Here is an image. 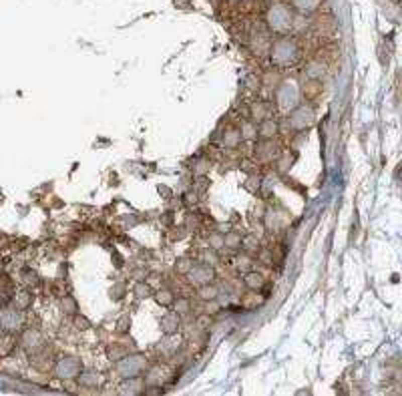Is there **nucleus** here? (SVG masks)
Returning a JSON list of instances; mask_svg holds the SVG:
<instances>
[{
  "instance_id": "15",
  "label": "nucleus",
  "mask_w": 402,
  "mask_h": 396,
  "mask_svg": "<svg viewBox=\"0 0 402 396\" xmlns=\"http://www.w3.org/2000/svg\"><path fill=\"white\" fill-rule=\"evenodd\" d=\"M221 143H223V147H227V149H235V147L241 143L239 129H227V131L223 133V137H221Z\"/></svg>"
},
{
  "instance_id": "27",
  "label": "nucleus",
  "mask_w": 402,
  "mask_h": 396,
  "mask_svg": "<svg viewBox=\"0 0 402 396\" xmlns=\"http://www.w3.org/2000/svg\"><path fill=\"white\" fill-rule=\"evenodd\" d=\"M191 265H193V261H189L187 257H181V259L175 263V269H177L179 273H183V275H185V273H187V269H189Z\"/></svg>"
},
{
  "instance_id": "30",
  "label": "nucleus",
  "mask_w": 402,
  "mask_h": 396,
  "mask_svg": "<svg viewBox=\"0 0 402 396\" xmlns=\"http://www.w3.org/2000/svg\"><path fill=\"white\" fill-rule=\"evenodd\" d=\"M205 169H209V163H207V161H199V165H197L195 173H197V175H201V173H205Z\"/></svg>"
},
{
  "instance_id": "11",
  "label": "nucleus",
  "mask_w": 402,
  "mask_h": 396,
  "mask_svg": "<svg viewBox=\"0 0 402 396\" xmlns=\"http://www.w3.org/2000/svg\"><path fill=\"white\" fill-rule=\"evenodd\" d=\"M163 380H165V370L163 368H159V366H153L149 370L145 368V378H143L145 386H161Z\"/></svg>"
},
{
  "instance_id": "25",
  "label": "nucleus",
  "mask_w": 402,
  "mask_h": 396,
  "mask_svg": "<svg viewBox=\"0 0 402 396\" xmlns=\"http://www.w3.org/2000/svg\"><path fill=\"white\" fill-rule=\"evenodd\" d=\"M241 247H243L245 251H251V253H253V251L259 249V243H257V239H255L253 235H249V237H243V239H241Z\"/></svg>"
},
{
  "instance_id": "26",
  "label": "nucleus",
  "mask_w": 402,
  "mask_h": 396,
  "mask_svg": "<svg viewBox=\"0 0 402 396\" xmlns=\"http://www.w3.org/2000/svg\"><path fill=\"white\" fill-rule=\"evenodd\" d=\"M76 300L72 298V295H66L64 300H62V310L66 312V314H76Z\"/></svg>"
},
{
  "instance_id": "7",
  "label": "nucleus",
  "mask_w": 402,
  "mask_h": 396,
  "mask_svg": "<svg viewBox=\"0 0 402 396\" xmlns=\"http://www.w3.org/2000/svg\"><path fill=\"white\" fill-rule=\"evenodd\" d=\"M269 24H271V28L273 30H285L287 26H289V22H291V14H289V10L285 8V6H281V4H277V6H273L271 10H269Z\"/></svg>"
},
{
  "instance_id": "28",
  "label": "nucleus",
  "mask_w": 402,
  "mask_h": 396,
  "mask_svg": "<svg viewBox=\"0 0 402 396\" xmlns=\"http://www.w3.org/2000/svg\"><path fill=\"white\" fill-rule=\"evenodd\" d=\"M295 4L301 8V10H310L316 6V0H295Z\"/></svg>"
},
{
  "instance_id": "1",
  "label": "nucleus",
  "mask_w": 402,
  "mask_h": 396,
  "mask_svg": "<svg viewBox=\"0 0 402 396\" xmlns=\"http://www.w3.org/2000/svg\"><path fill=\"white\" fill-rule=\"evenodd\" d=\"M147 368V358L143 354H125L117 360V372L121 378H133L141 376Z\"/></svg>"
},
{
  "instance_id": "3",
  "label": "nucleus",
  "mask_w": 402,
  "mask_h": 396,
  "mask_svg": "<svg viewBox=\"0 0 402 396\" xmlns=\"http://www.w3.org/2000/svg\"><path fill=\"white\" fill-rule=\"evenodd\" d=\"M314 121H316V115H314V109L310 105H297L287 115V125L293 131H306L308 127L314 125Z\"/></svg>"
},
{
  "instance_id": "2",
  "label": "nucleus",
  "mask_w": 402,
  "mask_h": 396,
  "mask_svg": "<svg viewBox=\"0 0 402 396\" xmlns=\"http://www.w3.org/2000/svg\"><path fill=\"white\" fill-rule=\"evenodd\" d=\"M295 58H297V46H295L293 40L281 38V40H277L273 44V48H271V60H273V64L285 68L291 62H295Z\"/></svg>"
},
{
  "instance_id": "14",
  "label": "nucleus",
  "mask_w": 402,
  "mask_h": 396,
  "mask_svg": "<svg viewBox=\"0 0 402 396\" xmlns=\"http://www.w3.org/2000/svg\"><path fill=\"white\" fill-rule=\"evenodd\" d=\"M243 283H245V287H249V289H261L263 283H265V277H263L261 273H257V271H247V273L243 275Z\"/></svg>"
},
{
  "instance_id": "23",
  "label": "nucleus",
  "mask_w": 402,
  "mask_h": 396,
  "mask_svg": "<svg viewBox=\"0 0 402 396\" xmlns=\"http://www.w3.org/2000/svg\"><path fill=\"white\" fill-rule=\"evenodd\" d=\"M153 293V289H151V285L149 283H145V281H139L137 285H135V295L139 298V300H143V298H149Z\"/></svg>"
},
{
  "instance_id": "18",
  "label": "nucleus",
  "mask_w": 402,
  "mask_h": 396,
  "mask_svg": "<svg viewBox=\"0 0 402 396\" xmlns=\"http://www.w3.org/2000/svg\"><path fill=\"white\" fill-rule=\"evenodd\" d=\"M239 135H241V141H253V139H257V125H253L251 121L241 123Z\"/></svg>"
},
{
  "instance_id": "16",
  "label": "nucleus",
  "mask_w": 402,
  "mask_h": 396,
  "mask_svg": "<svg viewBox=\"0 0 402 396\" xmlns=\"http://www.w3.org/2000/svg\"><path fill=\"white\" fill-rule=\"evenodd\" d=\"M78 382H80V386H84V388H98V384H100V374H96V372H80V374H78Z\"/></svg>"
},
{
  "instance_id": "22",
  "label": "nucleus",
  "mask_w": 402,
  "mask_h": 396,
  "mask_svg": "<svg viewBox=\"0 0 402 396\" xmlns=\"http://www.w3.org/2000/svg\"><path fill=\"white\" fill-rule=\"evenodd\" d=\"M155 300H157L161 306H173L175 295H173L171 289H159V291H155Z\"/></svg>"
},
{
  "instance_id": "12",
  "label": "nucleus",
  "mask_w": 402,
  "mask_h": 396,
  "mask_svg": "<svg viewBox=\"0 0 402 396\" xmlns=\"http://www.w3.org/2000/svg\"><path fill=\"white\" fill-rule=\"evenodd\" d=\"M197 298L203 300V302H215L219 298V289H217V285H213V281L211 283H203L197 289Z\"/></svg>"
},
{
  "instance_id": "21",
  "label": "nucleus",
  "mask_w": 402,
  "mask_h": 396,
  "mask_svg": "<svg viewBox=\"0 0 402 396\" xmlns=\"http://www.w3.org/2000/svg\"><path fill=\"white\" fill-rule=\"evenodd\" d=\"M177 346H179V340H175V338H165V340H161L159 350H161L165 356H171V354L177 350Z\"/></svg>"
},
{
  "instance_id": "19",
  "label": "nucleus",
  "mask_w": 402,
  "mask_h": 396,
  "mask_svg": "<svg viewBox=\"0 0 402 396\" xmlns=\"http://www.w3.org/2000/svg\"><path fill=\"white\" fill-rule=\"evenodd\" d=\"M241 235L237 233V231H227V233H223V247H227V249H239L241 247Z\"/></svg>"
},
{
  "instance_id": "20",
  "label": "nucleus",
  "mask_w": 402,
  "mask_h": 396,
  "mask_svg": "<svg viewBox=\"0 0 402 396\" xmlns=\"http://www.w3.org/2000/svg\"><path fill=\"white\" fill-rule=\"evenodd\" d=\"M173 310H175L179 316H185V314H189V310H191V302H189L187 298H175V300H173Z\"/></svg>"
},
{
  "instance_id": "9",
  "label": "nucleus",
  "mask_w": 402,
  "mask_h": 396,
  "mask_svg": "<svg viewBox=\"0 0 402 396\" xmlns=\"http://www.w3.org/2000/svg\"><path fill=\"white\" fill-rule=\"evenodd\" d=\"M143 392V382L139 380V376H133V378H123V384L119 386V394L123 396H135V394H141Z\"/></svg>"
},
{
  "instance_id": "4",
  "label": "nucleus",
  "mask_w": 402,
  "mask_h": 396,
  "mask_svg": "<svg viewBox=\"0 0 402 396\" xmlns=\"http://www.w3.org/2000/svg\"><path fill=\"white\" fill-rule=\"evenodd\" d=\"M187 279H189V283H193V285H203V283H211L213 279H215V269H213V265L211 263H205V261H201V263H193L189 269H187Z\"/></svg>"
},
{
  "instance_id": "17",
  "label": "nucleus",
  "mask_w": 402,
  "mask_h": 396,
  "mask_svg": "<svg viewBox=\"0 0 402 396\" xmlns=\"http://www.w3.org/2000/svg\"><path fill=\"white\" fill-rule=\"evenodd\" d=\"M251 115L255 121H263L267 117H271V105L269 103H255L251 107Z\"/></svg>"
},
{
  "instance_id": "5",
  "label": "nucleus",
  "mask_w": 402,
  "mask_h": 396,
  "mask_svg": "<svg viewBox=\"0 0 402 396\" xmlns=\"http://www.w3.org/2000/svg\"><path fill=\"white\" fill-rule=\"evenodd\" d=\"M299 103V90L295 84H291V80H285L279 90H277V107L285 113H289L291 109H295Z\"/></svg>"
},
{
  "instance_id": "6",
  "label": "nucleus",
  "mask_w": 402,
  "mask_h": 396,
  "mask_svg": "<svg viewBox=\"0 0 402 396\" xmlns=\"http://www.w3.org/2000/svg\"><path fill=\"white\" fill-rule=\"evenodd\" d=\"M80 372H82V364H80V360L76 356H64L56 364V376L58 378L72 380V378H78Z\"/></svg>"
},
{
  "instance_id": "29",
  "label": "nucleus",
  "mask_w": 402,
  "mask_h": 396,
  "mask_svg": "<svg viewBox=\"0 0 402 396\" xmlns=\"http://www.w3.org/2000/svg\"><path fill=\"white\" fill-rule=\"evenodd\" d=\"M74 322H76V328H82V330H86L90 324H88V320L86 318H80V316H76L74 318Z\"/></svg>"
},
{
  "instance_id": "10",
  "label": "nucleus",
  "mask_w": 402,
  "mask_h": 396,
  "mask_svg": "<svg viewBox=\"0 0 402 396\" xmlns=\"http://www.w3.org/2000/svg\"><path fill=\"white\" fill-rule=\"evenodd\" d=\"M277 131H279V125H277V121H273L271 117H267V119L259 121V127H257V137H261V139H273Z\"/></svg>"
},
{
  "instance_id": "8",
  "label": "nucleus",
  "mask_w": 402,
  "mask_h": 396,
  "mask_svg": "<svg viewBox=\"0 0 402 396\" xmlns=\"http://www.w3.org/2000/svg\"><path fill=\"white\" fill-rule=\"evenodd\" d=\"M159 328H161V332H163L165 336H173V334H177L179 328H181V316H179L175 310L167 312L165 316H161V320H159Z\"/></svg>"
},
{
  "instance_id": "24",
  "label": "nucleus",
  "mask_w": 402,
  "mask_h": 396,
  "mask_svg": "<svg viewBox=\"0 0 402 396\" xmlns=\"http://www.w3.org/2000/svg\"><path fill=\"white\" fill-rule=\"evenodd\" d=\"M209 247H211L213 251L221 249V247H223V233H219V231L211 233V235H209Z\"/></svg>"
},
{
  "instance_id": "13",
  "label": "nucleus",
  "mask_w": 402,
  "mask_h": 396,
  "mask_svg": "<svg viewBox=\"0 0 402 396\" xmlns=\"http://www.w3.org/2000/svg\"><path fill=\"white\" fill-rule=\"evenodd\" d=\"M20 322H22V318H20L14 310H4V312H0V324H2L4 328H8V330L18 328Z\"/></svg>"
}]
</instances>
